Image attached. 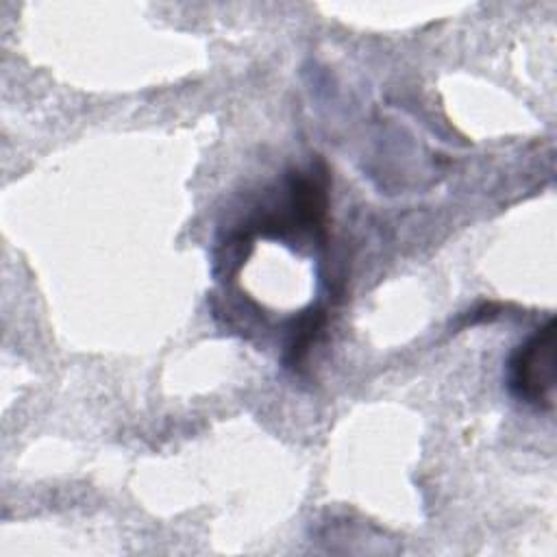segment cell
<instances>
[{
  "label": "cell",
  "instance_id": "obj_1",
  "mask_svg": "<svg viewBox=\"0 0 557 557\" xmlns=\"http://www.w3.org/2000/svg\"><path fill=\"white\" fill-rule=\"evenodd\" d=\"M509 385L518 398L535 407H553L555 324L548 320L511 357Z\"/></svg>",
  "mask_w": 557,
  "mask_h": 557
}]
</instances>
